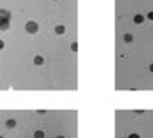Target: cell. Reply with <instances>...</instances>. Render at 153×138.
<instances>
[{"label": "cell", "instance_id": "6da1fadb", "mask_svg": "<svg viewBox=\"0 0 153 138\" xmlns=\"http://www.w3.org/2000/svg\"><path fill=\"white\" fill-rule=\"evenodd\" d=\"M25 31H27L28 34H36L38 31V24L34 22V21H28L27 24H25Z\"/></svg>", "mask_w": 153, "mask_h": 138}, {"label": "cell", "instance_id": "7a4b0ae2", "mask_svg": "<svg viewBox=\"0 0 153 138\" xmlns=\"http://www.w3.org/2000/svg\"><path fill=\"white\" fill-rule=\"evenodd\" d=\"M55 32L57 34V35H63V34L66 32V28L63 27V25H56V27H55Z\"/></svg>", "mask_w": 153, "mask_h": 138}, {"label": "cell", "instance_id": "3957f363", "mask_svg": "<svg viewBox=\"0 0 153 138\" xmlns=\"http://www.w3.org/2000/svg\"><path fill=\"white\" fill-rule=\"evenodd\" d=\"M44 63V57L43 56H40V55H37L36 57H34V65H37V66H40V65H43Z\"/></svg>", "mask_w": 153, "mask_h": 138}, {"label": "cell", "instance_id": "277c9868", "mask_svg": "<svg viewBox=\"0 0 153 138\" xmlns=\"http://www.w3.org/2000/svg\"><path fill=\"white\" fill-rule=\"evenodd\" d=\"M134 22L137 24V25L143 24V22H144V16H143L141 13H137V15H134Z\"/></svg>", "mask_w": 153, "mask_h": 138}, {"label": "cell", "instance_id": "5b68a950", "mask_svg": "<svg viewBox=\"0 0 153 138\" xmlns=\"http://www.w3.org/2000/svg\"><path fill=\"white\" fill-rule=\"evenodd\" d=\"M15 126H16V120H15V119H7V120H6V128L13 129Z\"/></svg>", "mask_w": 153, "mask_h": 138}, {"label": "cell", "instance_id": "8992f818", "mask_svg": "<svg viewBox=\"0 0 153 138\" xmlns=\"http://www.w3.org/2000/svg\"><path fill=\"white\" fill-rule=\"evenodd\" d=\"M122 38H124V41H125V43H131V41L134 40V35H133L131 32H127V34H124V37H122Z\"/></svg>", "mask_w": 153, "mask_h": 138}, {"label": "cell", "instance_id": "52a82bcc", "mask_svg": "<svg viewBox=\"0 0 153 138\" xmlns=\"http://www.w3.org/2000/svg\"><path fill=\"white\" fill-rule=\"evenodd\" d=\"M46 135H44V132L41 131V129H38V131H36L34 132V138H44Z\"/></svg>", "mask_w": 153, "mask_h": 138}, {"label": "cell", "instance_id": "ba28073f", "mask_svg": "<svg viewBox=\"0 0 153 138\" xmlns=\"http://www.w3.org/2000/svg\"><path fill=\"white\" fill-rule=\"evenodd\" d=\"M9 28V22L7 21H0V30H7Z\"/></svg>", "mask_w": 153, "mask_h": 138}, {"label": "cell", "instance_id": "9c48e42d", "mask_svg": "<svg viewBox=\"0 0 153 138\" xmlns=\"http://www.w3.org/2000/svg\"><path fill=\"white\" fill-rule=\"evenodd\" d=\"M71 50H72V51H77V50H78V43H77V41H74L72 44H71Z\"/></svg>", "mask_w": 153, "mask_h": 138}, {"label": "cell", "instance_id": "30bf717a", "mask_svg": "<svg viewBox=\"0 0 153 138\" xmlns=\"http://www.w3.org/2000/svg\"><path fill=\"white\" fill-rule=\"evenodd\" d=\"M128 138H140V135H138V134H130Z\"/></svg>", "mask_w": 153, "mask_h": 138}, {"label": "cell", "instance_id": "8fae6325", "mask_svg": "<svg viewBox=\"0 0 153 138\" xmlns=\"http://www.w3.org/2000/svg\"><path fill=\"white\" fill-rule=\"evenodd\" d=\"M147 19L153 21V12H149V13H147Z\"/></svg>", "mask_w": 153, "mask_h": 138}, {"label": "cell", "instance_id": "7c38bea8", "mask_svg": "<svg viewBox=\"0 0 153 138\" xmlns=\"http://www.w3.org/2000/svg\"><path fill=\"white\" fill-rule=\"evenodd\" d=\"M3 47H5V41L0 40V50H3Z\"/></svg>", "mask_w": 153, "mask_h": 138}, {"label": "cell", "instance_id": "4fadbf2b", "mask_svg": "<svg viewBox=\"0 0 153 138\" xmlns=\"http://www.w3.org/2000/svg\"><path fill=\"white\" fill-rule=\"evenodd\" d=\"M149 71L153 74V63H150V65H149Z\"/></svg>", "mask_w": 153, "mask_h": 138}, {"label": "cell", "instance_id": "5bb4252c", "mask_svg": "<svg viewBox=\"0 0 153 138\" xmlns=\"http://www.w3.org/2000/svg\"><path fill=\"white\" fill-rule=\"evenodd\" d=\"M56 138H65V137H63V135H57Z\"/></svg>", "mask_w": 153, "mask_h": 138}, {"label": "cell", "instance_id": "9a60e30c", "mask_svg": "<svg viewBox=\"0 0 153 138\" xmlns=\"http://www.w3.org/2000/svg\"><path fill=\"white\" fill-rule=\"evenodd\" d=\"M0 138H3V137H2V135H0Z\"/></svg>", "mask_w": 153, "mask_h": 138}, {"label": "cell", "instance_id": "2e32d148", "mask_svg": "<svg viewBox=\"0 0 153 138\" xmlns=\"http://www.w3.org/2000/svg\"><path fill=\"white\" fill-rule=\"evenodd\" d=\"M55 2H57V0H55Z\"/></svg>", "mask_w": 153, "mask_h": 138}]
</instances>
